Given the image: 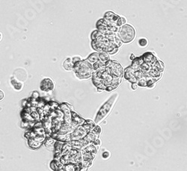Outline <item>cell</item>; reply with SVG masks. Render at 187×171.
Segmentation results:
<instances>
[{"label":"cell","mask_w":187,"mask_h":171,"mask_svg":"<svg viewBox=\"0 0 187 171\" xmlns=\"http://www.w3.org/2000/svg\"><path fill=\"white\" fill-rule=\"evenodd\" d=\"M32 97L34 98V99H38L39 98H40V94H39V93L37 91H34L33 93H32Z\"/></svg>","instance_id":"29"},{"label":"cell","mask_w":187,"mask_h":171,"mask_svg":"<svg viewBox=\"0 0 187 171\" xmlns=\"http://www.w3.org/2000/svg\"><path fill=\"white\" fill-rule=\"evenodd\" d=\"M118 94H115L114 95L112 96L109 99H108L104 104L101 106V108H100V110L97 112V114L95 118V123L96 124L100 123L101 121L104 118H106V117L108 116V114L110 113V111L112 109L113 106L115 105V101L118 99Z\"/></svg>","instance_id":"2"},{"label":"cell","mask_w":187,"mask_h":171,"mask_svg":"<svg viewBox=\"0 0 187 171\" xmlns=\"http://www.w3.org/2000/svg\"><path fill=\"white\" fill-rule=\"evenodd\" d=\"M92 144H93L94 146H95L96 148H97V150H98V148H99L100 146V145H101V141H100V139L96 140V141H94V142L93 143H92Z\"/></svg>","instance_id":"26"},{"label":"cell","mask_w":187,"mask_h":171,"mask_svg":"<svg viewBox=\"0 0 187 171\" xmlns=\"http://www.w3.org/2000/svg\"><path fill=\"white\" fill-rule=\"evenodd\" d=\"M28 99H23V101H22V106H23V108H26L27 107V105H28Z\"/></svg>","instance_id":"30"},{"label":"cell","mask_w":187,"mask_h":171,"mask_svg":"<svg viewBox=\"0 0 187 171\" xmlns=\"http://www.w3.org/2000/svg\"><path fill=\"white\" fill-rule=\"evenodd\" d=\"M32 130L36 133L37 136H46V131L44 127H40V128H33Z\"/></svg>","instance_id":"18"},{"label":"cell","mask_w":187,"mask_h":171,"mask_svg":"<svg viewBox=\"0 0 187 171\" xmlns=\"http://www.w3.org/2000/svg\"><path fill=\"white\" fill-rule=\"evenodd\" d=\"M64 68L66 70H73V67H74V63L73 62V59L71 58H67L63 63Z\"/></svg>","instance_id":"12"},{"label":"cell","mask_w":187,"mask_h":171,"mask_svg":"<svg viewBox=\"0 0 187 171\" xmlns=\"http://www.w3.org/2000/svg\"><path fill=\"white\" fill-rule=\"evenodd\" d=\"M118 50H119L118 47L115 48V49H114V50H113L111 52L109 53V55H115V54H116V53L118 52Z\"/></svg>","instance_id":"32"},{"label":"cell","mask_w":187,"mask_h":171,"mask_svg":"<svg viewBox=\"0 0 187 171\" xmlns=\"http://www.w3.org/2000/svg\"><path fill=\"white\" fill-rule=\"evenodd\" d=\"M42 143H41V142H40L39 141L36 140L35 138L28 140V145L29 146V147H31L32 149H38L39 147H41Z\"/></svg>","instance_id":"15"},{"label":"cell","mask_w":187,"mask_h":171,"mask_svg":"<svg viewBox=\"0 0 187 171\" xmlns=\"http://www.w3.org/2000/svg\"><path fill=\"white\" fill-rule=\"evenodd\" d=\"M100 61L103 62V63H106L107 61H109L110 60L109 53L106 52H100Z\"/></svg>","instance_id":"17"},{"label":"cell","mask_w":187,"mask_h":171,"mask_svg":"<svg viewBox=\"0 0 187 171\" xmlns=\"http://www.w3.org/2000/svg\"><path fill=\"white\" fill-rule=\"evenodd\" d=\"M81 168V164H68L64 165L65 171H80Z\"/></svg>","instance_id":"14"},{"label":"cell","mask_w":187,"mask_h":171,"mask_svg":"<svg viewBox=\"0 0 187 171\" xmlns=\"http://www.w3.org/2000/svg\"><path fill=\"white\" fill-rule=\"evenodd\" d=\"M73 59V63H78V62L81 61H82V58L80 56H74L73 58H72Z\"/></svg>","instance_id":"28"},{"label":"cell","mask_w":187,"mask_h":171,"mask_svg":"<svg viewBox=\"0 0 187 171\" xmlns=\"http://www.w3.org/2000/svg\"><path fill=\"white\" fill-rule=\"evenodd\" d=\"M101 131H102V129H101V128H100V126H99V125H96L95 127H94V128L93 129H92V132H94V134H97V135H99L100 136V133H101Z\"/></svg>","instance_id":"24"},{"label":"cell","mask_w":187,"mask_h":171,"mask_svg":"<svg viewBox=\"0 0 187 171\" xmlns=\"http://www.w3.org/2000/svg\"><path fill=\"white\" fill-rule=\"evenodd\" d=\"M55 142H56V141L54 138H52V137H50V138H46V141H44V144L47 148H50V147H53L54 148Z\"/></svg>","instance_id":"16"},{"label":"cell","mask_w":187,"mask_h":171,"mask_svg":"<svg viewBox=\"0 0 187 171\" xmlns=\"http://www.w3.org/2000/svg\"><path fill=\"white\" fill-rule=\"evenodd\" d=\"M144 60L142 57H138V58H136L134 60L132 61V63L131 64V67L132 69L134 70L135 71H139L141 70V65L144 63Z\"/></svg>","instance_id":"8"},{"label":"cell","mask_w":187,"mask_h":171,"mask_svg":"<svg viewBox=\"0 0 187 171\" xmlns=\"http://www.w3.org/2000/svg\"><path fill=\"white\" fill-rule=\"evenodd\" d=\"M11 83L12 86L14 87V88L16 90H20L23 87V83L21 81H18L16 78L12 77L11 79Z\"/></svg>","instance_id":"13"},{"label":"cell","mask_w":187,"mask_h":171,"mask_svg":"<svg viewBox=\"0 0 187 171\" xmlns=\"http://www.w3.org/2000/svg\"><path fill=\"white\" fill-rule=\"evenodd\" d=\"M106 67L109 71L110 74L113 76L122 77L124 73V70L122 68L121 65L118 62L114 60H109L106 63Z\"/></svg>","instance_id":"4"},{"label":"cell","mask_w":187,"mask_h":171,"mask_svg":"<svg viewBox=\"0 0 187 171\" xmlns=\"http://www.w3.org/2000/svg\"><path fill=\"white\" fill-rule=\"evenodd\" d=\"M103 90H102V89H97V91H98V92H102Z\"/></svg>","instance_id":"38"},{"label":"cell","mask_w":187,"mask_h":171,"mask_svg":"<svg viewBox=\"0 0 187 171\" xmlns=\"http://www.w3.org/2000/svg\"><path fill=\"white\" fill-rule=\"evenodd\" d=\"M102 157L103 159H108L110 157V152L109 151H105L103 152Z\"/></svg>","instance_id":"27"},{"label":"cell","mask_w":187,"mask_h":171,"mask_svg":"<svg viewBox=\"0 0 187 171\" xmlns=\"http://www.w3.org/2000/svg\"><path fill=\"white\" fill-rule=\"evenodd\" d=\"M118 36L123 43H130L131 41L134 40L135 37H136V31L132 26L126 24L121 27L120 30L118 33Z\"/></svg>","instance_id":"3"},{"label":"cell","mask_w":187,"mask_h":171,"mask_svg":"<svg viewBox=\"0 0 187 171\" xmlns=\"http://www.w3.org/2000/svg\"><path fill=\"white\" fill-rule=\"evenodd\" d=\"M88 168H85V167H82L80 171H88Z\"/></svg>","instance_id":"36"},{"label":"cell","mask_w":187,"mask_h":171,"mask_svg":"<svg viewBox=\"0 0 187 171\" xmlns=\"http://www.w3.org/2000/svg\"><path fill=\"white\" fill-rule=\"evenodd\" d=\"M135 58H135V56H134V54H132V55H131V56H130V59H131V60L133 61L135 59Z\"/></svg>","instance_id":"37"},{"label":"cell","mask_w":187,"mask_h":171,"mask_svg":"<svg viewBox=\"0 0 187 171\" xmlns=\"http://www.w3.org/2000/svg\"><path fill=\"white\" fill-rule=\"evenodd\" d=\"M72 120L73 122H75L76 124H78L79 125H83L85 123L86 120L83 119L82 117L78 114L76 112H75L74 111H72Z\"/></svg>","instance_id":"10"},{"label":"cell","mask_w":187,"mask_h":171,"mask_svg":"<svg viewBox=\"0 0 187 171\" xmlns=\"http://www.w3.org/2000/svg\"><path fill=\"white\" fill-rule=\"evenodd\" d=\"M135 77H136L138 80H140L141 79H143L144 72L141 70L136 71V72H135Z\"/></svg>","instance_id":"23"},{"label":"cell","mask_w":187,"mask_h":171,"mask_svg":"<svg viewBox=\"0 0 187 171\" xmlns=\"http://www.w3.org/2000/svg\"><path fill=\"white\" fill-rule=\"evenodd\" d=\"M86 60L93 65V64H94L95 63H97V62L100 61V53L99 52L91 53V54H90V55L86 58Z\"/></svg>","instance_id":"11"},{"label":"cell","mask_w":187,"mask_h":171,"mask_svg":"<svg viewBox=\"0 0 187 171\" xmlns=\"http://www.w3.org/2000/svg\"><path fill=\"white\" fill-rule=\"evenodd\" d=\"M88 132L85 129L83 125L78 126L77 129L71 134V141H80V140L85 138V136L88 134Z\"/></svg>","instance_id":"5"},{"label":"cell","mask_w":187,"mask_h":171,"mask_svg":"<svg viewBox=\"0 0 187 171\" xmlns=\"http://www.w3.org/2000/svg\"><path fill=\"white\" fill-rule=\"evenodd\" d=\"M115 90V88H113L112 86H109L106 88V91H108V92H110V91H112V90Z\"/></svg>","instance_id":"33"},{"label":"cell","mask_w":187,"mask_h":171,"mask_svg":"<svg viewBox=\"0 0 187 171\" xmlns=\"http://www.w3.org/2000/svg\"><path fill=\"white\" fill-rule=\"evenodd\" d=\"M121 22L122 26L126 25V22H127V19L124 17H121Z\"/></svg>","instance_id":"31"},{"label":"cell","mask_w":187,"mask_h":171,"mask_svg":"<svg viewBox=\"0 0 187 171\" xmlns=\"http://www.w3.org/2000/svg\"><path fill=\"white\" fill-rule=\"evenodd\" d=\"M58 171H65V170H64V168H63V169H61V170H59Z\"/></svg>","instance_id":"39"},{"label":"cell","mask_w":187,"mask_h":171,"mask_svg":"<svg viewBox=\"0 0 187 171\" xmlns=\"http://www.w3.org/2000/svg\"><path fill=\"white\" fill-rule=\"evenodd\" d=\"M73 71L77 77L81 79H85L92 77L94 72L93 65L89 63L86 59L75 63Z\"/></svg>","instance_id":"1"},{"label":"cell","mask_w":187,"mask_h":171,"mask_svg":"<svg viewBox=\"0 0 187 171\" xmlns=\"http://www.w3.org/2000/svg\"><path fill=\"white\" fill-rule=\"evenodd\" d=\"M37 136V135L36 134V133L32 129H29V130H28L25 133V137L26 138H27V140L33 139V138H36Z\"/></svg>","instance_id":"19"},{"label":"cell","mask_w":187,"mask_h":171,"mask_svg":"<svg viewBox=\"0 0 187 171\" xmlns=\"http://www.w3.org/2000/svg\"><path fill=\"white\" fill-rule=\"evenodd\" d=\"M48 103L50 104L52 111H55V110L58 109V108H59V106H60V104H58V102H55V101H49Z\"/></svg>","instance_id":"21"},{"label":"cell","mask_w":187,"mask_h":171,"mask_svg":"<svg viewBox=\"0 0 187 171\" xmlns=\"http://www.w3.org/2000/svg\"><path fill=\"white\" fill-rule=\"evenodd\" d=\"M139 44L141 46H145L148 45V40L145 38H141L139 41Z\"/></svg>","instance_id":"25"},{"label":"cell","mask_w":187,"mask_h":171,"mask_svg":"<svg viewBox=\"0 0 187 171\" xmlns=\"http://www.w3.org/2000/svg\"><path fill=\"white\" fill-rule=\"evenodd\" d=\"M103 35H104V34H101L100 32L97 29V30H94L93 32H92L91 37L92 41H96L97 38H99L100 37H101V36Z\"/></svg>","instance_id":"20"},{"label":"cell","mask_w":187,"mask_h":171,"mask_svg":"<svg viewBox=\"0 0 187 171\" xmlns=\"http://www.w3.org/2000/svg\"><path fill=\"white\" fill-rule=\"evenodd\" d=\"M4 97H5L4 92L2 91V90H0V99H1V100H2L4 98Z\"/></svg>","instance_id":"34"},{"label":"cell","mask_w":187,"mask_h":171,"mask_svg":"<svg viewBox=\"0 0 187 171\" xmlns=\"http://www.w3.org/2000/svg\"><path fill=\"white\" fill-rule=\"evenodd\" d=\"M131 87H132V90H136V89H137V88H138V85H137V84H132Z\"/></svg>","instance_id":"35"},{"label":"cell","mask_w":187,"mask_h":171,"mask_svg":"<svg viewBox=\"0 0 187 171\" xmlns=\"http://www.w3.org/2000/svg\"><path fill=\"white\" fill-rule=\"evenodd\" d=\"M147 81H148V79H147V78H145V77H144L143 79H141L138 80V82H137L138 86L147 87Z\"/></svg>","instance_id":"22"},{"label":"cell","mask_w":187,"mask_h":171,"mask_svg":"<svg viewBox=\"0 0 187 171\" xmlns=\"http://www.w3.org/2000/svg\"><path fill=\"white\" fill-rule=\"evenodd\" d=\"M135 72L136 71L132 69L131 66H130L124 70V77L132 84H137L138 79L135 77Z\"/></svg>","instance_id":"7"},{"label":"cell","mask_w":187,"mask_h":171,"mask_svg":"<svg viewBox=\"0 0 187 171\" xmlns=\"http://www.w3.org/2000/svg\"><path fill=\"white\" fill-rule=\"evenodd\" d=\"M142 58H143L144 61L146 63H150V64H154L157 61V59L155 56H154L151 52H146L142 55Z\"/></svg>","instance_id":"9"},{"label":"cell","mask_w":187,"mask_h":171,"mask_svg":"<svg viewBox=\"0 0 187 171\" xmlns=\"http://www.w3.org/2000/svg\"><path fill=\"white\" fill-rule=\"evenodd\" d=\"M40 88L41 90L45 92L52 91L55 88V83L50 78H45L41 82Z\"/></svg>","instance_id":"6"}]
</instances>
